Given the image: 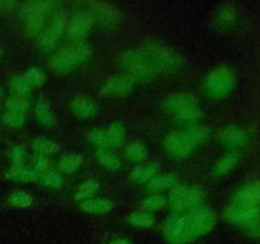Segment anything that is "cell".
Returning a JSON list of instances; mask_svg holds the SVG:
<instances>
[{"mask_svg":"<svg viewBox=\"0 0 260 244\" xmlns=\"http://www.w3.org/2000/svg\"><path fill=\"white\" fill-rule=\"evenodd\" d=\"M63 30H65V20L61 17L55 18L51 22V24L41 33L40 40H38V46L43 51L53 50L57 46V42L61 38V36H62Z\"/></svg>","mask_w":260,"mask_h":244,"instance_id":"11","label":"cell"},{"mask_svg":"<svg viewBox=\"0 0 260 244\" xmlns=\"http://www.w3.org/2000/svg\"><path fill=\"white\" fill-rule=\"evenodd\" d=\"M238 162V157H236L234 152H230V154H226L223 157H221L217 162L213 165V174L215 175H225L226 173L230 172L234 168V165Z\"/></svg>","mask_w":260,"mask_h":244,"instance_id":"25","label":"cell"},{"mask_svg":"<svg viewBox=\"0 0 260 244\" xmlns=\"http://www.w3.org/2000/svg\"><path fill=\"white\" fill-rule=\"evenodd\" d=\"M2 94H3V90H2V88H0V97H2Z\"/></svg>","mask_w":260,"mask_h":244,"instance_id":"41","label":"cell"},{"mask_svg":"<svg viewBox=\"0 0 260 244\" xmlns=\"http://www.w3.org/2000/svg\"><path fill=\"white\" fill-rule=\"evenodd\" d=\"M94 19L93 14L90 12H79L74 15L70 19L68 24V35L71 40L74 41H80L90 32V29L93 28Z\"/></svg>","mask_w":260,"mask_h":244,"instance_id":"10","label":"cell"},{"mask_svg":"<svg viewBox=\"0 0 260 244\" xmlns=\"http://www.w3.org/2000/svg\"><path fill=\"white\" fill-rule=\"evenodd\" d=\"M3 53H4V50H3L2 45H0V57H2V56H3Z\"/></svg>","mask_w":260,"mask_h":244,"instance_id":"40","label":"cell"},{"mask_svg":"<svg viewBox=\"0 0 260 244\" xmlns=\"http://www.w3.org/2000/svg\"><path fill=\"white\" fill-rule=\"evenodd\" d=\"M140 48L147 56L157 73L179 70L184 65V57L182 53L164 41L147 40Z\"/></svg>","mask_w":260,"mask_h":244,"instance_id":"2","label":"cell"},{"mask_svg":"<svg viewBox=\"0 0 260 244\" xmlns=\"http://www.w3.org/2000/svg\"><path fill=\"white\" fill-rule=\"evenodd\" d=\"M88 139L90 140L91 144L98 149H108L112 147L111 141H109L107 130L104 129H93L88 132Z\"/></svg>","mask_w":260,"mask_h":244,"instance_id":"27","label":"cell"},{"mask_svg":"<svg viewBox=\"0 0 260 244\" xmlns=\"http://www.w3.org/2000/svg\"><path fill=\"white\" fill-rule=\"evenodd\" d=\"M40 179L42 182V185L50 188H58L63 183L62 175L58 172H56V170H46V172H43L41 174Z\"/></svg>","mask_w":260,"mask_h":244,"instance_id":"34","label":"cell"},{"mask_svg":"<svg viewBox=\"0 0 260 244\" xmlns=\"http://www.w3.org/2000/svg\"><path fill=\"white\" fill-rule=\"evenodd\" d=\"M124 154L132 162H144L147 157V149L141 141H132L124 149Z\"/></svg>","mask_w":260,"mask_h":244,"instance_id":"23","label":"cell"},{"mask_svg":"<svg viewBox=\"0 0 260 244\" xmlns=\"http://www.w3.org/2000/svg\"><path fill=\"white\" fill-rule=\"evenodd\" d=\"M168 203V198L165 197L164 195H160V193H156V195H151L149 197L145 198L142 201V207L145 208V211H151L160 210V208L164 207Z\"/></svg>","mask_w":260,"mask_h":244,"instance_id":"32","label":"cell"},{"mask_svg":"<svg viewBox=\"0 0 260 244\" xmlns=\"http://www.w3.org/2000/svg\"><path fill=\"white\" fill-rule=\"evenodd\" d=\"M95 158L102 167L108 170H117L121 168V159L118 155L113 154L107 149H98L95 151Z\"/></svg>","mask_w":260,"mask_h":244,"instance_id":"21","label":"cell"},{"mask_svg":"<svg viewBox=\"0 0 260 244\" xmlns=\"http://www.w3.org/2000/svg\"><path fill=\"white\" fill-rule=\"evenodd\" d=\"M164 149L168 154L174 158H185L196 149L197 145L193 142L185 130L170 131L164 139Z\"/></svg>","mask_w":260,"mask_h":244,"instance_id":"9","label":"cell"},{"mask_svg":"<svg viewBox=\"0 0 260 244\" xmlns=\"http://www.w3.org/2000/svg\"><path fill=\"white\" fill-rule=\"evenodd\" d=\"M32 147L37 154L43 155V157L55 155L60 150V146L52 139H48V137L43 136L36 137L32 142Z\"/></svg>","mask_w":260,"mask_h":244,"instance_id":"20","label":"cell"},{"mask_svg":"<svg viewBox=\"0 0 260 244\" xmlns=\"http://www.w3.org/2000/svg\"><path fill=\"white\" fill-rule=\"evenodd\" d=\"M42 173L35 168L22 167V165H13L5 172V177L10 180H22V182H33L40 179Z\"/></svg>","mask_w":260,"mask_h":244,"instance_id":"15","label":"cell"},{"mask_svg":"<svg viewBox=\"0 0 260 244\" xmlns=\"http://www.w3.org/2000/svg\"><path fill=\"white\" fill-rule=\"evenodd\" d=\"M178 185V175L174 173H168V174H157L152 178L150 182H147V190L151 192H161V191L169 190Z\"/></svg>","mask_w":260,"mask_h":244,"instance_id":"17","label":"cell"},{"mask_svg":"<svg viewBox=\"0 0 260 244\" xmlns=\"http://www.w3.org/2000/svg\"><path fill=\"white\" fill-rule=\"evenodd\" d=\"M35 114L42 125L51 126V125L55 124V112H53L52 107L47 99H38L35 107Z\"/></svg>","mask_w":260,"mask_h":244,"instance_id":"18","label":"cell"},{"mask_svg":"<svg viewBox=\"0 0 260 244\" xmlns=\"http://www.w3.org/2000/svg\"><path fill=\"white\" fill-rule=\"evenodd\" d=\"M220 139L226 145H238L243 141V132L236 127H228L221 132Z\"/></svg>","mask_w":260,"mask_h":244,"instance_id":"33","label":"cell"},{"mask_svg":"<svg viewBox=\"0 0 260 244\" xmlns=\"http://www.w3.org/2000/svg\"><path fill=\"white\" fill-rule=\"evenodd\" d=\"M164 107L172 112L179 121L190 125L197 122L202 114L197 99L184 92H178L168 96L164 99Z\"/></svg>","mask_w":260,"mask_h":244,"instance_id":"3","label":"cell"},{"mask_svg":"<svg viewBox=\"0 0 260 244\" xmlns=\"http://www.w3.org/2000/svg\"><path fill=\"white\" fill-rule=\"evenodd\" d=\"M107 134H108L109 141H111L112 146H118L122 142L126 140V129L121 122L116 121L107 129Z\"/></svg>","mask_w":260,"mask_h":244,"instance_id":"28","label":"cell"},{"mask_svg":"<svg viewBox=\"0 0 260 244\" xmlns=\"http://www.w3.org/2000/svg\"><path fill=\"white\" fill-rule=\"evenodd\" d=\"M30 88H32V85L28 83L24 75H15L10 79V89L14 92L15 96L24 97L25 94L29 93Z\"/></svg>","mask_w":260,"mask_h":244,"instance_id":"31","label":"cell"},{"mask_svg":"<svg viewBox=\"0 0 260 244\" xmlns=\"http://www.w3.org/2000/svg\"><path fill=\"white\" fill-rule=\"evenodd\" d=\"M203 192L192 185H177L169 196V203L177 212L190 211L202 206Z\"/></svg>","mask_w":260,"mask_h":244,"instance_id":"6","label":"cell"},{"mask_svg":"<svg viewBox=\"0 0 260 244\" xmlns=\"http://www.w3.org/2000/svg\"><path fill=\"white\" fill-rule=\"evenodd\" d=\"M99 188V183L95 179H89L85 180L84 183H81L79 186V188L75 192V198L79 201H85L89 200L93 195H95V192Z\"/></svg>","mask_w":260,"mask_h":244,"instance_id":"30","label":"cell"},{"mask_svg":"<svg viewBox=\"0 0 260 244\" xmlns=\"http://www.w3.org/2000/svg\"><path fill=\"white\" fill-rule=\"evenodd\" d=\"M135 81L126 74L113 75L102 86V96L104 97H121L131 92Z\"/></svg>","mask_w":260,"mask_h":244,"instance_id":"12","label":"cell"},{"mask_svg":"<svg viewBox=\"0 0 260 244\" xmlns=\"http://www.w3.org/2000/svg\"><path fill=\"white\" fill-rule=\"evenodd\" d=\"M33 163H35V169H37L38 172L41 170H45L48 167V159L47 157H43V155L36 154L33 158Z\"/></svg>","mask_w":260,"mask_h":244,"instance_id":"38","label":"cell"},{"mask_svg":"<svg viewBox=\"0 0 260 244\" xmlns=\"http://www.w3.org/2000/svg\"><path fill=\"white\" fill-rule=\"evenodd\" d=\"M128 223L136 228H151L155 224V218L149 211H134L128 216Z\"/></svg>","mask_w":260,"mask_h":244,"instance_id":"22","label":"cell"},{"mask_svg":"<svg viewBox=\"0 0 260 244\" xmlns=\"http://www.w3.org/2000/svg\"><path fill=\"white\" fill-rule=\"evenodd\" d=\"M121 63L126 70V75H128L132 80H151L157 74L147 56L142 52L141 48H131L127 50L122 55Z\"/></svg>","mask_w":260,"mask_h":244,"instance_id":"4","label":"cell"},{"mask_svg":"<svg viewBox=\"0 0 260 244\" xmlns=\"http://www.w3.org/2000/svg\"><path fill=\"white\" fill-rule=\"evenodd\" d=\"M25 157V149L23 146H15L10 150V158H12V162L14 163V165H22L23 160Z\"/></svg>","mask_w":260,"mask_h":244,"instance_id":"37","label":"cell"},{"mask_svg":"<svg viewBox=\"0 0 260 244\" xmlns=\"http://www.w3.org/2000/svg\"><path fill=\"white\" fill-rule=\"evenodd\" d=\"M52 8L48 2H28L22 4L19 17L24 22L25 28L30 35H38L45 24V17Z\"/></svg>","mask_w":260,"mask_h":244,"instance_id":"7","label":"cell"},{"mask_svg":"<svg viewBox=\"0 0 260 244\" xmlns=\"http://www.w3.org/2000/svg\"><path fill=\"white\" fill-rule=\"evenodd\" d=\"M8 203L13 207H29L33 203V198L29 193L24 192V191H15V192H12L8 197Z\"/></svg>","mask_w":260,"mask_h":244,"instance_id":"29","label":"cell"},{"mask_svg":"<svg viewBox=\"0 0 260 244\" xmlns=\"http://www.w3.org/2000/svg\"><path fill=\"white\" fill-rule=\"evenodd\" d=\"M5 111H12V112H18V113L25 114L29 111V103H28L27 99L22 96H10L9 98H7L5 101Z\"/></svg>","mask_w":260,"mask_h":244,"instance_id":"26","label":"cell"},{"mask_svg":"<svg viewBox=\"0 0 260 244\" xmlns=\"http://www.w3.org/2000/svg\"><path fill=\"white\" fill-rule=\"evenodd\" d=\"M70 109L79 118H90L99 111L96 102L89 96H78L71 101Z\"/></svg>","mask_w":260,"mask_h":244,"instance_id":"14","label":"cell"},{"mask_svg":"<svg viewBox=\"0 0 260 244\" xmlns=\"http://www.w3.org/2000/svg\"><path fill=\"white\" fill-rule=\"evenodd\" d=\"M89 12L93 14L94 19L98 18L102 23L108 25L118 23L122 18L121 9L111 3H91Z\"/></svg>","mask_w":260,"mask_h":244,"instance_id":"13","label":"cell"},{"mask_svg":"<svg viewBox=\"0 0 260 244\" xmlns=\"http://www.w3.org/2000/svg\"><path fill=\"white\" fill-rule=\"evenodd\" d=\"M159 165L151 163V164H140L136 165L129 173V178L136 183H147L157 175L159 173Z\"/></svg>","mask_w":260,"mask_h":244,"instance_id":"16","label":"cell"},{"mask_svg":"<svg viewBox=\"0 0 260 244\" xmlns=\"http://www.w3.org/2000/svg\"><path fill=\"white\" fill-rule=\"evenodd\" d=\"M93 53L91 47L83 42L74 43L62 48L58 52H56L50 58V66L56 71H68L74 69L75 66L84 64L89 60Z\"/></svg>","mask_w":260,"mask_h":244,"instance_id":"5","label":"cell"},{"mask_svg":"<svg viewBox=\"0 0 260 244\" xmlns=\"http://www.w3.org/2000/svg\"><path fill=\"white\" fill-rule=\"evenodd\" d=\"M216 216L211 208L200 206L184 215L173 216L164 226L168 240L175 244H184L207 234L215 226Z\"/></svg>","mask_w":260,"mask_h":244,"instance_id":"1","label":"cell"},{"mask_svg":"<svg viewBox=\"0 0 260 244\" xmlns=\"http://www.w3.org/2000/svg\"><path fill=\"white\" fill-rule=\"evenodd\" d=\"M2 121L4 122L7 126L17 129V127H22L25 122V114L18 113V112L5 111L2 114Z\"/></svg>","mask_w":260,"mask_h":244,"instance_id":"35","label":"cell"},{"mask_svg":"<svg viewBox=\"0 0 260 244\" xmlns=\"http://www.w3.org/2000/svg\"><path fill=\"white\" fill-rule=\"evenodd\" d=\"M80 207L88 214H107L113 208V203L106 198H89L80 203Z\"/></svg>","mask_w":260,"mask_h":244,"instance_id":"19","label":"cell"},{"mask_svg":"<svg viewBox=\"0 0 260 244\" xmlns=\"http://www.w3.org/2000/svg\"><path fill=\"white\" fill-rule=\"evenodd\" d=\"M81 163H83V158L74 152H69L61 157L60 162H58V168L62 170L63 173H74L80 168Z\"/></svg>","mask_w":260,"mask_h":244,"instance_id":"24","label":"cell"},{"mask_svg":"<svg viewBox=\"0 0 260 244\" xmlns=\"http://www.w3.org/2000/svg\"><path fill=\"white\" fill-rule=\"evenodd\" d=\"M233 84L234 76L230 69L225 66H218L207 75L205 80V89L210 96L220 98L230 92Z\"/></svg>","mask_w":260,"mask_h":244,"instance_id":"8","label":"cell"},{"mask_svg":"<svg viewBox=\"0 0 260 244\" xmlns=\"http://www.w3.org/2000/svg\"><path fill=\"white\" fill-rule=\"evenodd\" d=\"M109 244H134V243L129 240H127V239H117V240L111 241Z\"/></svg>","mask_w":260,"mask_h":244,"instance_id":"39","label":"cell"},{"mask_svg":"<svg viewBox=\"0 0 260 244\" xmlns=\"http://www.w3.org/2000/svg\"><path fill=\"white\" fill-rule=\"evenodd\" d=\"M24 78L32 86L42 85L46 80V73L40 68H30L24 73Z\"/></svg>","mask_w":260,"mask_h":244,"instance_id":"36","label":"cell"}]
</instances>
